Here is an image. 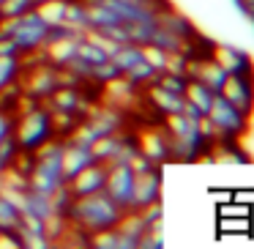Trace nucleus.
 <instances>
[{
	"label": "nucleus",
	"mask_w": 254,
	"mask_h": 249,
	"mask_svg": "<svg viewBox=\"0 0 254 249\" xmlns=\"http://www.w3.org/2000/svg\"><path fill=\"white\" fill-rule=\"evenodd\" d=\"M85 247H93V249H121V236H118L115 227H104V230H96L88 236Z\"/></svg>",
	"instance_id": "22"
},
{
	"label": "nucleus",
	"mask_w": 254,
	"mask_h": 249,
	"mask_svg": "<svg viewBox=\"0 0 254 249\" xmlns=\"http://www.w3.org/2000/svg\"><path fill=\"white\" fill-rule=\"evenodd\" d=\"M235 3H238V8H241L249 19H254V0H235Z\"/></svg>",
	"instance_id": "29"
},
{
	"label": "nucleus",
	"mask_w": 254,
	"mask_h": 249,
	"mask_svg": "<svg viewBox=\"0 0 254 249\" xmlns=\"http://www.w3.org/2000/svg\"><path fill=\"white\" fill-rule=\"evenodd\" d=\"M96 99L110 104V107H115V110H121V112H126L128 118H134L142 110V88H137V85H134L131 80H126L123 74L101 83L99 88H96Z\"/></svg>",
	"instance_id": "7"
},
{
	"label": "nucleus",
	"mask_w": 254,
	"mask_h": 249,
	"mask_svg": "<svg viewBox=\"0 0 254 249\" xmlns=\"http://www.w3.org/2000/svg\"><path fill=\"white\" fill-rule=\"evenodd\" d=\"M210 101H213V90L205 88L197 80H186V88H183V107L186 110H191L194 115H205Z\"/></svg>",
	"instance_id": "18"
},
{
	"label": "nucleus",
	"mask_w": 254,
	"mask_h": 249,
	"mask_svg": "<svg viewBox=\"0 0 254 249\" xmlns=\"http://www.w3.org/2000/svg\"><path fill=\"white\" fill-rule=\"evenodd\" d=\"M161 186H164V175L161 167H148V170L134 172L131 178V194H128V205L126 211H142L148 205L161 200Z\"/></svg>",
	"instance_id": "8"
},
{
	"label": "nucleus",
	"mask_w": 254,
	"mask_h": 249,
	"mask_svg": "<svg viewBox=\"0 0 254 249\" xmlns=\"http://www.w3.org/2000/svg\"><path fill=\"white\" fill-rule=\"evenodd\" d=\"M208 55L224 69V74H249V72H254V63H252V58H249V52L238 50V47H232V44L210 41Z\"/></svg>",
	"instance_id": "16"
},
{
	"label": "nucleus",
	"mask_w": 254,
	"mask_h": 249,
	"mask_svg": "<svg viewBox=\"0 0 254 249\" xmlns=\"http://www.w3.org/2000/svg\"><path fill=\"white\" fill-rule=\"evenodd\" d=\"M0 55H19V50H17L11 36H0Z\"/></svg>",
	"instance_id": "28"
},
{
	"label": "nucleus",
	"mask_w": 254,
	"mask_h": 249,
	"mask_svg": "<svg viewBox=\"0 0 254 249\" xmlns=\"http://www.w3.org/2000/svg\"><path fill=\"white\" fill-rule=\"evenodd\" d=\"M0 3H3V0H0Z\"/></svg>",
	"instance_id": "30"
},
{
	"label": "nucleus",
	"mask_w": 254,
	"mask_h": 249,
	"mask_svg": "<svg viewBox=\"0 0 254 249\" xmlns=\"http://www.w3.org/2000/svg\"><path fill=\"white\" fill-rule=\"evenodd\" d=\"M36 3H39V0H36Z\"/></svg>",
	"instance_id": "31"
},
{
	"label": "nucleus",
	"mask_w": 254,
	"mask_h": 249,
	"mask_svg": "<svg viewBox=\"0 0 254 249\" xmlns=\"http://www.w3.org/2000/svg\"><path fill=\"white\" fill-rule=\"evenodd\" d=\"M22 66H25L22 55H0V90L8 88V85H17Z\"/></svg>",
	"instance_id": "20"
},
{
	"label": "nucleus",
	"mask_w": 254,
	"mask_h": 249,
	"mask_svg": "<svg viewBox=\"0 0 254 249\" xmlns=\"http://www.w3.org/2000/svg\"><path fill=\"white\" fill-rule=\"evenodd\" d=\"M128 134L134 140V148L156 167H164L172 162V151H170V137L167 129L159 118H131Z\"/></svg>",
	"instance_id": "4"
},
{
	"label": "nucleus",
	"mask_w": 254,
	"mask_h": 249,
	"mask_svg": "<svg viewBox=\"0 0 254 249\" xmlns=\"http://www.w3.org/2000/svg\"><path fill=\"white\" fill-rule=\"evenodd\" d=\"M11 123H14V112L0 107V143L6 137H11Z\"/></svg>",
	"instance_id": "26"
},
{
	"label": "nucleus",
	"mask_w": 254,
	"mask_h": 249,
	"mask_svg": "<svg viewBox=\"0 0 254 249\" xmlns=\"http://www.w3.org/2000/svg\"><path fill=\"white\" fill-rule=\"evenodd\" d=\"M139 55H142V61L148 63L156 74H161L167 69V55H170V50L153 44V41H142V44H139Z\"/></svg>",
	"instance_id": "21"
},
{
	"label": "nucleus",
	"mask_w": 254,
	"mask_h": 249,
	"mask_svg": "<svg viewBox=\"0 0 254 249\" xmlns=\"http://www.w3.org/2000/svg\"><path fill=\"white\" fill-rule=\"evenodd\" d=\"M11 137H14V143H17V148L25 151V154H30V151H36L41 143H47L50 137H55L47 107L19 93L17 104H14Z\"/></svg>",
	"instance_id": "2"
},
{
	"label": "nucleus",
	"mask_w": 254,
	"mask_h": 249,
	"mask_svg": "<svg viewBox=\"0 0 254 249\" xmlns=\"http://www.w3.org/2000/svg\"><path fill=\"white\" fill-rule=\"evenodd\" d=\"M252 22H254V19H252Z\"/></svg>",
	"instance_id": "32"
},
{
	"label": "nucleus",
	"mask_w": 254,
	"mask_h": 249,
	"mask_svg": "<svg viewBox=\"0 0 254 249\" xmlns=\"http://www.w3.org/2000/svg\"><path fill=\"white\" fill-rule=\"evenodd\" d=\"M205 118L210 121V126L216 129L219 140H241L243 134L249 132V115H243L238 107H232L224 96L213 93V101H210Z\"/></svg>",
	"instance_id": "6"
},
{
	"label": "nucleus",
	"mask_w": 254,
	"mask_h": 249,
	"mask_svg": "<svg viewBox=\"0 0 254 249\" xmlns=\"http://www.w3.org/2000/svg\"><path fill=\"white\" fill-rule=\"evenodd\" d=\"M66 8H68V0H39L33 6V14L50 30H61L63 22H66Z\"/></svg>",
	"instance_id": "19"
},
{
	"label": "nucleus",
	"mask_w": 254,
	"mask_h": 249,
	"mask_svg": "<svg viewBox=\"0 0 254 249\" xmlns=\"http://www.w3.org/2000/svg\"><path fill=\"white\" fill-rule=\"evenodd\" d=\"M186 80L189 77H183V74H170V72L156 74V83H159L161 88L172 90V93H181V96H183V88H186Z\"/></svg>",
	"instance_id": "25"
},
{
	"label": "nucleus",
	"mask_w": 254,
	"mask_h": 249,
	"mask_svg": "<svg viewBox=\"0 0 254 249\" xmlns=\"http://www.w3.org/2000/svg\"><path fill=\"white\" fill-rule=\"evenodd\" d=\"M93 162V151L88 145H77L71 140H63L61 145V172H63V181H68L71 175H77L82 167H88Z\"/></svg>",
	"instance_id": "17"
},
{
	"label": "nucleus",
	"mask_w": 254,
	"mask_h": 249,
	"mask_svg": "<svg viewBox=\"0 0 254 249\" xmlns=\"http://www.w3.org/2000/svg\"><path fill=\"white\" fill-rule=\"evenodd\" d=\"M0 36H11L17 44L19 55H33L39 52V47L44 44V39L50 36V28L33 14V8L19 17H0Z\"/></svg>",
	"instance_id": "5"
},
{
	"label": "nucleus",
	"mask_w": 254,
	"mask_h": 249,
	"mask_svg": "<svg viewBox=\"0 0 254 249\" xmlns=\"http://www.w3.org/2000/svg\"><path fill=\"white\" fill-rule=\"evenodd\" d=\"M186 77L202 83L205 88H210L216 93V90L221 88V83L227 80V74H224V69L208 55V50H199V52H191V58H189Z\"/></svg>",
	"instance_id": "12"
},
{
	"label": "nucleus",
	"mask_w": 254,
	"mask_h": 249,
	"mask_svg": "<svg viewBox=\"0 0 254 249\" xmlns=\"http://www.w3.org/2000/svg\"><path fill=\"white\" fill-rule=\"evenodd\" d=\"M183 110V96L181 93H172V90L161 88L159 83H148L142 88V115L148 118H167L172 115V112H181Z\"/></svg>",
	"instance_id": "10"
},
{
	"label": "nucleus",
	"mask_w": 254,
	"mask_h": 249,
	"mask_svg": "<svg viewBox=\"0 0 254 249\" xmlns=\"http://www.w3.org/2000/svg\"><path fill=\"white\" fill-rule=\"evenodd\" d=\"M79 33H71V30H50V36L44 39V44L39 47V55L41 61L52 63V66L63 69L71 58H77V47H79Z\"/></svg>",
	"instance_id": "9"
},
{
	"label": "nucleus",
	"mask_w": 254,
	"mask_h": 249,
	"mask_svg": "<svg viewBox=\"0 0 254 249\" xmlns=\"http://www.w3.org/2000/svg\"><path fill=\"white\" fill-rule=\"evenodd\" d=\"M104 178H107V165L99 159H93L88 167L71 175L66 181V192L71 197H82V194H93V192H101L104 189Z\"/></svg>",
	"instance_id": "15"
},
{
	"label": "nucleus",
	"mask_w": 254,
	"mask_h": 249,
	"mask_svg": "<svg viewBox=\"0 0 254 249\" xmlns=\"http://www.w3.org/2000/svg\"><path fill=\"white\" fill-rule=\"evenodd\" d=\"M121 205L115 203V200H110L104 192H93V194H82V197H71L66 205V211H63V216H66V222L74 227V230H79L85 238L90 236V233L96 230H104V227H115L118 219L123 216Z\"/></svg>",
	"instance_id": "1"
},
{
	"label": "nucleus",
	"mask_w": 254,
	"mask_h": 249,
	"mask_svg": "<svg viewBox=\"0 0 254 249\" xmlns=\"http://www.w3.org/2000/svg\"><path fill=\"white\" fill-rule=\"evenodd\" d=\"M170 137V151L172 162H199L205 154V143L199 137V115H194L191 110L183 107L181 112L161 118Z\"/></svg>",
	"instance_id": "3"
},
{
	"label": "nucleus",
	"mask_w": 254,
	"mask_h": 249,
	"mask_svg": "<svg viewBox=\"0 0 254 249\" xmlns=\"http://www.w3.org/2000/svg\"><path fill=\"white\" fill-rule=\"evenodd\" d=\"M131 167L126 162H107V178H104V189L101 192L110 200H115L121 208L128 205V194H131Z\"/></svg>",
	"instance_id": "13"
},
{
	"label": "nucleus",
	"mask_w": 254,
	"mask_h": 249,
	"mask_svg": "<svg viewBox=\"0 0 254 249\" xmlns=\"http://www.w3.org/2000/svg\"><path fill=\"white\" fill-rule=\"evenodd\" d=\"M118 14L121 22L128 19H156V14L167 6V0H96Z\"/></svg>",
	"instance_id": "14"
},
{
	"label": "nucleus",
	"mask_w": 254,
	"mask_h": 249,
	"mask_svg": "<svg viewBox=\"0 0 254 249\" xmlns=\"http://www.w3.org/2000/svg\"><path fill=\"white\" fill-rule=\"evenodd\" d=\"M219 96H224L232 107L252 118L254 115V72L249 74H227V80L221 83V88L216 90Z\"/></svg>",
	"instance_id": "11"
},
{
	"label": "nucleus",
	"mask_w": 254,
	"mask_h": 249,
	"mask_svg": "<svg viewBox=\"0 0 254 249\" xmlns=\"http://www.w3.org/2000/svg\"><path fill=\"white\" fill-rule=\"evenodd\" d=\"M22 249V241H19L17 230H0V249Z\"/></svg>",
	"instance_id": "27"
},
{
	"label": "nucleus",
	"mask_w": 254,
	"mask_h": 249,
	"mask_svg": "<svg viewBox=\"0 0 254 249\" xmlns=\"http://www.w3.org/2000/svg\"><path fill=\"white\" fill-rule=\"evenodd\" d=\"M36 6V0H3L0 3V17H19V14L30 11Z\"/></svg>",
	"instance_id": "24"
},
{
	"label": "nucleus",
	"mask_w": 254,
	"mask_h": 249,
	"mask_svg": "<svg viewBox=\"0 0 254 249\" xmlns=\"http://www.w3.org/2000/svg\"><path fill=\"white\" fill-rule=\"evenodd\" d=\"M19 205L8 200L6 194H0V230H17L19 225Z\"/></svg>",
	"instance_id": "23"
}]
</instances>
